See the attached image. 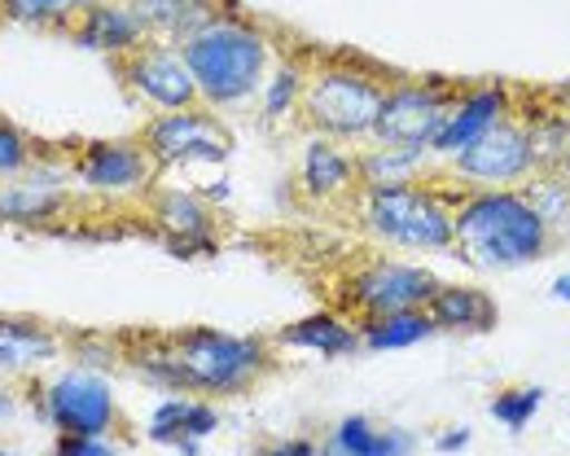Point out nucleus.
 I'll return each mask as SVG.
<instances>
[{"label": "nucleus", "instance_id": "obj_1", "mask_svg": "<svg viewBox=\"0 0 570 456\" xmlns=\"http://www.w3.org/2000/svg\"><path fill=\"white\" fill-rule=\"evenodd\" d=\"M562 237L535 216L522 189H474L456 207V255L474 268H522L553 255Z\"/></svg>", "mask_w": 570, "mask_h": 456}, {"label": "nucleus", "instance_id": "obj_2", "mask_svg": "<svg viewBox=\"0 0 570 456\" xmlns=\"http://www.w3.org/2000/svg\"><path fill=\"white\" fill-rule=\"evenodd\" d=\"M395 79L400 76L356 58H316L307 62V88H303L298 115L325 141H338V146L373 141V128L382 119V106Z\"/></svg>", "mask_w": 570, "mask_h": 456}, {"label": "nucleus", "instance_id": "obj_3", "mask_svg": "<svg viewBox=\"0 0 570 456\" xmlns=\"http://www.w3.org/2000/svg\"><path fill=\"white\" fill-rule=\"evenodd\" d=\"M474 189L456 185L443 189L439 176L413 180V185H377L360 189L356 211L360 225L386 246L404 250H456V207Z\"/></svg>", "mask_w": 570, "mask_h": 456}, {"label": "nucleus", "instance_id": "obj_4", "mask_svg": "<svg viewBox=\"0 0 570 456\" xmlns=\"http://www.w3.org/2000/svg\"><path fill=\"white\" fill-rule=\"evenodd\" d=\"M180 58L185 67L198 79V92H203V106H237L246 101L264 76H268V58H273V44L268 36L255 27V22H242V18H215L203 31H194L185 44H180Z\"/></svg>", "mask_w": 570, "mask_h": 456}, {"label": "nucleus", "instance_id": "obj_5", "mask_svg": "<svg viewBox=\"0 0 570 456\" xmlns=\"http://www.w3.org/2000/svg\"><path fill=\"white\" fill-rule=\"evenodd\" d=\"M167 347H171L185 395H203V399L242 395L268 369H277V343L224 334V329H207V325L167 329Z\"/></svg>", "mask_w": 570, "mask_h": 456}, {"label": "nucleus", "instance_id": "obj_6", "mask_svg": "<svg viewBox=\"0 0 570 456\" xmlns=\"http://www.w3.org/2000/svg\"><path fill=\"white\" fill-rule=\"evenodd\" d=\"M470 88L456 83V79H395L391 92H386V106H382V119L373 128V141L377 146H413V150H430L434 137L443 132L448 115L456 110V101L465 97Z\"/></svg>", "mask_w": 570, "mask_h": 456}, {"label": "nucleus", "instance_id": "obj_7", "mask_svg": "<svg viewBox=\"0 0 570 456\" xmlns=\"http://www.w3.org/2000/svg\"><path fill=\"white\" fill-rule=\"evenodd\" d=\"M443 171L465 189H518L531 171V128L509 110L500 123H492L479 141L443 158Z\"/></svg>", "mask_w": 570, "mask_h": 456}, {"label": "nucleus", "instance_id": "obj_8", "mask_svg": "<svg viewBox=\"0 0 570 456\" xmlns=\"http://www.w3.org/2000/svg\"><path fill=\"white\" fill-rule=\"evenodd\" d=\"M36 413L58 430V435H101L110 439L119 430V404L115 386L92 374V369H67L53 381H36Z\"/></svg>", "mask_w": 570, "mask_h": 456}, {"label": "nucleus", "instance_id": "obj_9", "mask_svg": "<svg viewBox=\"0 0 570 456\" xmlns=\"http://www.w3.org/2000/svg\"><path fill=\"white\" fill-rule=\"evenodd\" d=\"M110 71H115V79H119L132 97H141L145 106H154L158 115L203 106L198 79H194V71L185 67L180 44H167V40H154V36H149V40L137 44L132 53L115 58Z\"/></svg>", "mask_w": 570, "mask_h": 456}, {"label": "nucleus", "instance_id": "obj_10", "mask_svg": "<svg viewBox=\"0 0 570 456\" xmlns=\"http://www.w3.org/2000/svg\"><path fill=\"white\" fill-rule=\"evenodd\" d=\"M439 286L443 281L430 268L373 259L343 281V304L352 307L360 320H377V316H395V311H426Z\"/></svg>", "mask_w": 570, "mask_h": 456}, {"label": "nucleus", "instance_id": "obj_11", "mask_svg": "<svg viewBox=\"0 0 570 456\" xmlns=\"http://www.w3.org/2000/svg\"><path fill=\"white\" fill-rule=\"evenodd\" d=\"M145 150L154 153L158 171L180 167V162H224L233 141L219 128L212 106H189V110H167L154 115L141 132Z\"/></svg>", "mask_w": 570, "mask_h": 456}, {"label": "nucleus", "instance_id": "obj_12", "mask_svg": "<svg viewBox=\"0 0 570 456\" xmlns=\"http://www.w3.org/2000/svg\"><path fill=\"white\" fill-rule=\"evenodd\" d=\"M71 176L97 194H141L154 189L158 162L145 150V141H83L75 150Z\"/></svg>", "mask_w": 570, "mask_h": 456}, {"label": "nucleus", "instance_id": "obj_13", "mask_svg": "<svg viewBox=\"0 0 570 456\" xmlns=\"http://www.w3.org/2000/svg\"><path fill=\"white\" fill-rule=\"evenodd\" d=\"M509 110H513V92H509L504 83H479V88H470V92L456 101V110L448 115L443 132L434 137L430 158H452L456 150H465V146L479 141L492 123H500Z\"/></svg>", "mask_w": 570, "mask_h": 456}, {"label": "nucleus", "instance_id": "obj_14", "mask_svg": "<svg viewBox=\"0 0 570 456\" xmlns=\"http://www.w3.org/2000/svg\"><path fill=\"white\" fill-rule=\"evenodd\" d=\"M71 44L79 49H88V53H106L110 62L115 58H124V53H132L137 44L149 40V31H145V22L132 13V4H115V0H97L79 22H75V31L67 36Z\"/></svg>", "mask_w": 570, "mask_h": 456}, {"label": "nucleus", "instance_id": "obj_15", "mask_svg": "<svg viewBox=\"0 0 570 456\" xmlns=\"http://www.w3.org/2000/svg\"><path fill=\"white\" fill-rule=\"evenodd\" d=\"M426 311L430 320H434V329H443V334H492L500 320L497 299L488 290H479V286H448V281L434 290Z\"/></svg>", "mask_w": 570, "mask_h": 456}, {"label": "nucleus", "instance_id": "obj_16", "mask_svg": "<svg viewBox=\"0 0 570 456\" xmlns=\"http://www.w3.org/2000/svg\"><path fill=\"white\" fill-rule=\"evenodd\" d=\"M128 4L145 22V31L167 44H185L194 31L224 18V9H219L224 0H128Z\"/></svg>", "mask_w": 570, "mask_h": 456}, {"label": "nucleus", "instance_id": "obj_17", "mask_svg": "<svg viewBox=\"0 0 570 456\" xmlns=\"http://www.w3.org/2000/svg\"><path fill=\"white\" fill-rule=\"evenodd\" d=\"M62 351V338L53 325H40L36 316H4L0 320V369L9 378L31 374L40 360H53Z\"/></svg>", "mask_w": 570, "mask_h": 456}, {"label": "nucleus", "instance_id": "obj_18", "mask_svg": "<svg viewBox=\"0 0 570 456\" xmlns=\"http://www.w3.org/2000/svg\"><path fill=\"white\" fill-rule=\"evenodd\" d=\"M273 343L277 347H298V351H316L325 360H338V356H352L364 338H360L356 320H343L338 311H312V316L285 325Z\"/></svg>", "mask_w": 570, "mask_h": 456}, {"label": "nucleus", "instance_id": "obj_19", "mask_svg": "<svg viewBox=\"0 0 570 456\" xmlns=\"http://www.w3.org/2000/svg\"><path fill=\"white\" fill-rule=\"evenodd\" d=\"M413 435L409 430H377L373 417L347 413L321 444V456H409Z\"/></svg>", "mask_w": 570, "mask_h": 456}, {"label": "nucleus", "instance_id": "obj_20", "mask_svg": "<svg viewBox=\"0 0 570 456\" xmlns=\"http://www.w3.org/2000/svg\"><path fill=\"white\" fill-rule=\"evenodd\" d=\"M434 176L430 150H413V146H368L356 153V180L360 189H377V185H413Z\"/></svg>", "mask_w": 570, "mask_h": 456}, {"label": "nucleus", "instance_id": "obj_21", "mask_svg": "<svg viewBox=\"0 0 570 456\" xmlns=\"http://www.w3.org/2000/svg\"><path fill=\"white\" fill-rule=\"evenodd\" d=\"M154 194V220L163 228V241H215V216L198 194L185 189H149Z\"/></svg>", "mask_w": 570, "mask_h": 456}, {"label": "nucleus", "instance_id": "obj_22", "mask_svg": "<svg viewBox=\"0 0 570 456\" xmlns=\"http://www.w3.org/2000/svg\"><path fill=\"white\" fill-rule=\"evenodd\" d=\"M298 180L312 198H334V194H347L356 189V153H347L338 141H325L316 137L307 150H303V167H298Z\"/></svg>", "mask_w": 570, "mask_h": 456}, {"label": "nucleus", "instance_id": "obj_23", "mask_svg": "<svg viewBox=\"0 0 570 456\" xmlns=\"http://www.w3.org/2000/svg\"><path fill=\"white\" fill-rule=\"evenodd\" d=\"M67 211H71V198H67L62 189H31V185L4 189V220H9V225L58 228Z\"/></svg>", "mask_w": 570, "mask_h": 456}, {"label": "nucleus", "instance_id": "obj_24", "mask_svg": "<svg viewBox=\"0 0 570 456\" xmlns=\"http://www.w3.org/2000/svg\"><path fill=\"white\" fill-rule=\"evenodd\" d=\"M518 189H522V198L535 207V216H540L544 225L553 228L558 237H567L570 232V180L562 176V167H540V171H531Z\"/></svg>", "mask_w": 570, "mask_h": 456}, {"label": "nucleus", "instance_id": "obj_25", "mask_svg": "<svg viewBox=\"0 0 570 456\" xmlns=\"http://www.w3.org/2000/svg\"><path fill=\"white\" fill-rule=\"evenodd\" d=\"M356 329L368 351H404V347H417L430 334H439L434 320H430V311H395V316L360 320Z\"/></svg>", "mask_w": 570, "mask_h": 456}, {"label": "nucleus", "instance_id": "obj_26", "mask_svg": "<svg viewBox=\"0 0 570 456\" xmlns=\"http://www.w3.org/2000/svg\"><path fill=\"white\" fill-rule=\"evenodd\" d=\"M0 4H4V18L18 22V27L71 36L75 22H79L97 0H0Z\"/></svg>", "mask_w": 570, "mask_h": 456}, {"label": "nucleus", "instance_id": "obj_27", "mask_svg": "<svg viewBox=\"0 0 570 456\" xmlns=\"http://www.w3.org/2000/svg\"><path fill=\"white\" fill-rule=\"evenodd\" d=\"M303 88H307V58H289L277 67V76L264 92V119H285L289 110L303 106Z\"/></svg>", "mask_w": 570, "mask_h": 456}, {"label": "nucleus", "instance_id": "obj_28", "mask_svg": "<svg viewBox=\"0 0 570 456\" xmlns=\"http://www.w3.org/2000/svg\"><path fill=\"white\" fill-rule=\"evenodd\" d=\"M540 404H544V386H504V390L492 395L488 413L497 417L500 426H509V430L518 435V430H527V422L540 413Z\"/></svg>", "mask_w": 570, "mask_h": 456}, {"label": "nucleus", "instance_id": "obj_29", "mask_svg": "<svg viewBox=\"0 0 570 456\" xmlns=\"http://www.w3.org/2000/svg\"><path fill=\"white\" fill-rule=\"evenodd\" d=\"M194 399L198 395H171V399H163L158 408H154V417H149V439L154 444H185L189 439V413H194Z\"/></svg>", "mask_w": 570, "mask_h": 456}, {"label": "nucleus", "instance_id": "obj_30", "mask_svg": "<svg viewBox=\"0 0 570 456\" xmlns=\"http://www.w3.org/2000/svg\"><path fill=\"white\" fill-rule=\"evenodd\" d=\"M31 167V150H27V137L18 123L0 119V171L4 176H22Z\"/></svg>", "mask_w": 570, "mask_h": 456}, {"label": "nucleus", "instance_id": "obj_31", "mask_svg": "<svg viewBox=\"0 0 570 456\" xmlns=\"http://www.w3.org/2000/svg\"><path fill=\"white\" fill-rule=\"evenodd\" d=\"M53 456H119V453H115V444L101 439V435H58Z\"/></svg>", "mask_w": 570, "mask_h": 456}, {"label": "nucleus", "instance_id": "obj_32", "mask_svg": "<svg viewBox=\"0 0 570 456\" xmlns=\"http://www.w3.org/2000/svg\"><path fill=\"white\" fill-rule=\"evenodd\" d=\"M259 456H321V444H312V439H282V444L264 448Z\"/></svg>", "mask_w": 570, "mask_h": 456}, {"label": "nucleus", "instance_id": "obj_33", "mask_svg": "<svg viewBox=\"0 0 570 456\" xmlns=\"http://www.w3.org/2000/svg\"><path fill=\"white\" fill-rule=\"evenodd\" d=\"M465 448H470V430H465V426H456V430H448V435L434 439V453H443V456L465 453Z\"/></svg>", "mask_w": 570, "mask_h": 456}, {"label": "nucleus", "instance_id": "obj_34", "mask_svg": "<svg viewBox=\"0 0 570 456\" xmlns=\"http://www.w3.org/2000/svg\"><path fill=\"white\" fill-rule=\"evenodd\" d=\"M553 299H558V304H570V272H562V277L553 281Z\"/></svg>", "mask_w": 570, "mask_h": 456}, {"label": "nucleus", "instance_id": "obj_35", "mask_svg": "<svg viewBox=\"0 0 570 456\" xmlns=\"http://www.w3.org/2000/svg\"><path fill=\"white\" fill-rule=\"evenodd\" d=\"M207 198H212V202H224V198H228V180H219V185H207Z\"/></svg>", "mask_w": 570, "mask_h": 456}, {"label": "nucleus", "instance_id": "obj_36", "mask_svg": "<svg viewBox=\"0 0 570 456\" xmlns=\"http://www.w3.org/2000/svg\"><path fill=\"white\" fill-rule=\"evenodd\" d=\"M558 167H562V176L570 180V146H567V153H562V162H558Z\"/></svg>", "mask_w": 570, "mask_h": 456}, {"label": "nucleus", "instance_id": "obj_37", "mask_svg": "<svg viewBox=\"0 0 570 456\" xmlns=\"http://www.w3.org/2000/svg\"><path fill=\"white\" fill-rule=\"evenodd\" d=\"M4 456H18V453H4Z\"/></svg>", "mask_w": 570, "mask_h": 456}]
</instances>
